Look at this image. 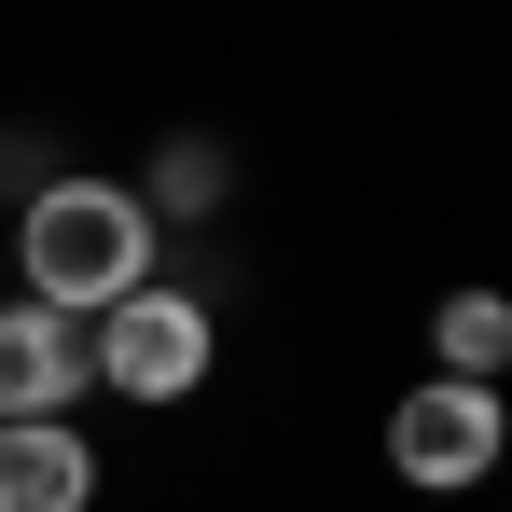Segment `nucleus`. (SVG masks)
<instances>
[{"label":"nucleus","mask_w":512,"mask_h":512,"mask_svg":"<svg viewBox=\"0 0 512 512\" xmlns=\"http://www.w3.org/2000/svg\"><path fill=\"white\" fill-rule=\"evenodd\" d=\"M167 277V236H153V208H139V180H97V167H56L28 208H14V291L28 305H56V319H111V305H139Z\"/></svg>","instance_id":"nucleus-1"},{"label":"nucleus","mask_w":512,"mask_h":512,"mask_svg":"<svg viewBox=\"0 0 512 512\" xmlns=\"http://www.w3.org/2000/svg\"><path fill=\"white\" fill-rule=\"evenodd\" d=\"M84 346H97V388H111V402H194V388H208V360H222V305H208V291H180V277H153V291H139V305H111Z\"/></svg>","instance_id":"nucleus-2"},{"label":"nucleus","mask_w":512,"mask_h":512,"mask_svg":"<svg viewBox=\"0 0 512 512\" xmlns=\"http://www.w3.org/2000/svg\"><path fill=\"white\" fill-rule=\"evenodd\" d=\"M388 471L416 485V499H471L485 471H512V402L499 388H457V374H429L388 402Z\"/></svg>","instance_id":"nucleus-3"},{"label":"nucleus","mask_w":512,"mask_h":512,"mask_svg":"<svg viewBox=\"0 0 512 512\" xmlns=\"http://www.w3.org/2000/svg\"><path fill=\"white\" fill-rule=\"evenodd\" d=\"M84 388H97V346L84 319H56V305H0V429H84Z\"/></svg>","instance_id":"nucleus-4"},{"label":"nucleus","mask_w":512,"mask_h":512,"mask_svg":"<svg viewBox=\"0 0 512 512\" xmlns=\"http://www.w3.org/2000/svg\"><path fill=\"white\" fill-rule=\"evenodd\" d=\"M0 512H97L84 429H0Z\"/></svg>","instance_id":"nucleus-5"},{"label":"nucleus","mask_w":512,"mask_h":512,"mask_svg":"<svg viewBox=\"0 0 512 512\" xmlns=\"http://www.w3.org/2000/svg\"><path fill=\"white\" fill-rule=\"evenodd\" d=\"M429 360H443L457 388H499L512 374V291H443V305H429Z\"/></svg>","instance_id":"nucleus-6"},{"label":"nucleus","mask_w":512,"mask_h":512,"mask_svg":"<svg viewBox=\"0 0 512 512\" xmlns=\"http://www.w3.org/2000/svg\"><path fill=\"white\" fill-rule=\"evenodd\" d=\"M139 208H153V236H167V222H208V208H222V153H208V139H167L153 180H139Z\"/></svg>","instance_id":"nucleus-7"}]
</instances>
